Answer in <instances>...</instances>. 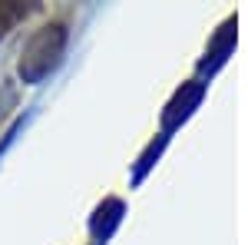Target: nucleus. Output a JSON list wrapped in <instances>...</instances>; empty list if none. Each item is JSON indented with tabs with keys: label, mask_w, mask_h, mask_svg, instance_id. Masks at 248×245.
I'll return each instance as SVG.
<instances>
[{
	"label": "nucleus",
	"mask_w": 248,
	"mask_h": 245,
	"mask_svg": "<svg viewBox=\"0 0 248 245\" xmlns=\"http://www.w3.org/2000/svg\"><path fill=\"white\" fill-rule=\"evenodd\" d=\"M63 53H66V23L63 20L43 23L40 30L30 33V40L20 50V63H17L20 80L30 83V86L40 83V80H46L60 66Z\"/></svg>",
	"instance_id": "1"
},
{
	"label": "nucleus",
	"mask_w": 248,
	"mask_h": 245,
	"mask_svg": "<svg viewBox=\"0 0 248 245\" xmlns=\"http://www.w3.org/2000/svg\"><path fill=\"white\" fill-rule=\"evenodd\" d=\"M30 10H33V7H23V3H14V0H3V3H0V40L7 37L20 20H27Z\"/></svg>",
	"instance_id": "2"
},
{
	"label": "nucleus",
	"mask_w": 248,
	"mask_h": 245,
	"mask_svg": "<svg viewBox=\"0 0 248 245\" xmlns=\"http://www.w3.org/2000/svg\"><path fill=\"white\" fill-rule=\"evenodd\" d=\"M10 106H14V93L7 86H0V123H3V116L10 113Z\"/></svg>",
	"instance_id": "3"
}]
</instances>
